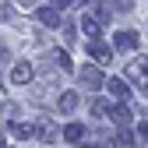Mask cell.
Listing matches in <instances>:
<instances>
[{
  "label": "cell",
  "instance_id": "obj_2",
  "mask_svg": "<svg viewBox=\"0 0 148 148\" xmlns=\"http://www.w3.org/2000/svg\"><path fill=\"white\" fill-rule=\"evenodd\" d=\"M78 81L88 88V92H99V88H106V78H102V64H85L81 71H78Z\"/></svg>",
  "mask_w": 148,
  "mask_h": 148
},
{
  "label": "cell",
  "instance_id": "obj_4",
  "mask_svg": "<svg viewBox=\"0 0 148 148\" xmlns=\"http://www.w3.org/2000/svg\"><path fill=\"white\" fill-rule=\"evenodd\" d=\"M7 134H11V138H18V141H39V120H35V123L7 120Z\"/></svg>",
  "mask_w": 148,
  "mask_h": 148
},
{
  "label": "cell",
  "instance_id": "obj_21",
  "mask_svg": "<svg viewBox=\"0 0 148 148\" xmlns=\"http://www.w3.org/2000/svg\"><path fill=\"white\" fill-rule=\"evenodd\" d=\"M49 4H57V7L64 11V7H71V0H49Z\"/></svg>",
  "mask_w": 148,
  "mask_h": 148
},
{
  "label": "cell",
  "instance_id": "obj_17",
  "mask_svg": "<svg viewBox=\"0 0 148 148\" xmlns=\"http://www.w3.org/2000/svg\"><path fill=\"white\" fill-rule=\"evenodd\" d=\"M0 18H4V25L11 21V18H14V7L7 4V0H4V4H0Z\"/></svg>",
  "mask_w": 148,
  "mask_h": 148
},
{
  "label": "cell",
  "instance_id": "obj_11",
  "mask_svg": "<svg viewBox=\"0 0 148 148\" xmlns=\"http://www.w3.org/2000/svg\"><path fill=\"white\" fill-rule=\"evenodd\" d=\"M57 109L60 113H74L78 109V92H60L57 95Z\"/></svg>",
  "mask_w": 148,
  "mask_h": 148
},
{
  "label": "cell",
  "instance_id": "obj_19",
  "mask_svg": "<svg viewBox=\"0 0 148 148\" xmlns=\"http://www.w3.org/2000/svg\"><path fill=\"white\" fill-rule=\"evenodd\" d=\"M138 138H141V141H148V120H141V123H138Z\"/></svg>",
  "mask_w": 148,
  "mask_h": 148
},
{
  "label": "cell",
  "instance_id": "obj_10",
  "mask_svg": "<svg viewBox=\"0 0 148 148\" xmlns=\"http://www.w3.org/2000/svg\"><path fill=\"white\" fill-rule=\"evenodd\" d=\"M113 46H116V49H138V32H131V28L116 32V35H113Z\"/></svg>",
  "mask_w": 148,
  "mask_h": 148
},
{
  "label": "cell",
  "instance_id": "obj_16",
  "mask_svg": "<svg viewBox=\"0 0 148 148\" xmlns=\"http://www.w3.org/2000/svg\"><path fill=\"white\" fill-rule=\"evenodd\" d=\"M92 116H109V106L102 99H92Z\"/></svg>",
  "mask_w": 148,
  "mask_h": 148
},
{
  "label": "cell",
  "instance_id": "obj_18",
  "mask_svg": "<svg viewBox=\"0 0 148 148\" xmlns=\"http://www.w3.org/2000/svg\"><path fill=\"white\" fill-rule=\"evenodd\" d=\"M60 32H64V39H67V42H71V39H74V25H71V21H67V18H64V25H60Z\"/></svg>",
  "mask_w": 148,
  "mask_h": 148
},
{
  "label": "cell",
  "instance_id": "obj_13",
  "mask_svg": "<svg viewBox=\"0 0 148 148\" xmlns=\"http://www.w3.org/2000/svg\"><path fill=\"white\" fill-rule=\"evenodd\" d=\"M53 64H57V71H64V74H71V71H74V64H71V57H67L64 49L53 53Z\"/></svg>",
  "mask_w": 148,
  "mask_h": 148
},
{
  "label": "cell",
  "instance_id": "obj_8",
  "mask_svg": "<svg viewBox=\"0 0 148 148\" xmlns=\"http://www.w3.org/2000/svg\"><path fill=\"white\" fill-rule=\"evenodd\" d=\"M32 74H35V67H32L28 60H18V64L11 67V85H28Z\"/></svg>",
  "mask_w": 148,
  "mask_h": 148
},
{
  "label": "cell",
  "instance_id": "obj_1",
  "mask_svg": "<svg viewBox=\"0 0 148 148\" xmlns=\"http://www.w3.org/2000/svg\"><path fill=\"white\" fill-rule=\"evenodd\" d=\"M109 4H102V0H92V4L85 7V18H81V28L88 39H95V35H102V28L109 25Z\"/></svg>",
  "mask_w": 148,
  "mask_h": 148
},
{
  "label": "cell",
  "instance_id": "obj_20",
  "mask_svg": "<svg viewBox=\"0 0 148 148\" xmlns=\"http://www.w3.org/2000/svg\"><path fill=\"white\" fill-rule=\"evenodd\" d=\"M14 4H18V7H25V11H35V7H39L35 0H14Z\"/></svg>",
  "mask_w": 148,
  "mask_h": 148
},
{
  "label": "cell",
  "instance_id": "obj_22",
  "mask_svg": "<svg viewBox=\"0 0 148 148\" xmlns=\"http://www.w3.org/2000/svg\"><path fill=\"white\" fill-rule=\"evenodd\" d=\"M81 4H92V0H71V7H81Z\"/></svg>",
  "mask_w": 148,
  "mask_h": 148
},
{
  "label": "cell",
  "instance_id": "obj_15",
  "mask_svg": "<svg viewBox=\"0 0 148 148\" xmlns=\"http://www.w3.org/2000/svg\"><path fill=\"white\" fill-rule=\"evenodd\" d=\"M109 7H113L116 14H127V11L134 7V0H109Z\"/></svg>",
  "mask_w": 148,
  "mask_h": 148
},
{
  "label": "cell",
  "instance_id": "obj_7",
  "mask_svg": "<svg viewBox=\"0 0 148 148\" xmlns=\"http://www.w3.org/2000/svg\"><path fill=\"white\" fill-rule=\"evenodd\" d=\"M109 120H113L116 127H127L134 120V109L127 106V99H116V106H109Z\"/></svg>",
  "mask_w": 148,
  "mask_h": 148
},
{
  "label": "cell",
  "instance_id": "obj_14",
  "mask_svg": "<svg viewBox=\"0 0 148 148\" xmlns=\"http://www.w3.org/2000/svg\"><path fill=\"white\" fill-rule=\"evenodd\" d=\"M113 145H123V148H127V145H138V141H134V134L127 131V127H116V134H113Z\"/></svg>",
  "mask_w": 148,
  "mask_h": 148
},
{
  "label": "cell",
  "instance_id": "obj_5",
  "mask_svg": "<svg viewBox=\"0 0 148 148\" xmlns=\"http://www.w3.org/2000/svg\"><path fill=\"white\" fill-rule=\"evenodd\" d=\"M113 49H116V46H113ZM113 49H109V46L99 39V35H95V39H88V57L95 60V64H102V67H106V64H113Z\"/></svg>",
  "mask_w": 148,
  "mask_h": 148
},
{
  "label": "cell",
  "instance_id": "obj_3",
  "mask_svg": "<svg viewBox=\"0 0 148 148\" xmlns=\"http://www.w3.org/2000/svg\"><path fill=\"white\" fill-rule=\"evenodd\" d=\"M127 78H131V85L141 92V95H148V57L131 60V67H127Z\"/></svg>",
  "mask_w": 148,
  "mask_h": 148
},
{
  "label": "cell",
  "instance_id": "obj_12",
  "mask_svg": "<svg viewBox=\"0 0 148 148\" xmlns=\"http://www.w3.org/2000/svg\"><path fill=\"white\" fill-rule=\"evenodd\" d=\"M81 138H85V127L81 123H67L64 127V141L67 145H81Z\"/></svg>",
  "mask_w": 148,
  "mask_h": 148
},
{
  "label": "cell",
  "instance_id": "obj_9",
  "mask_svg": "<svg viewBox=\"0 0 148 148\" xmlns=\"http://www.w3.org/2000/svg\"><path fill=\"white\" fill-rule=\"evenodd\" d=\"M106 88L113 92V99H131V78H127V74L123 78H109Z\"/></svg>",
  "mask_w": 148,
  "mask_h": 148
},
{
  "label": "cell",
  "instance_id": "obj_6",
  "mask_svg": "<svg viewBox=\"0 0 148 148\" xmlns=\"http://www.w3.org/2000/svg\"><path fill=\"white\" fill-rule=\"evenodd\" d=\"M35 18L46 25V28H60L64 25V14H60V7L57 4H46V7H35Z\"/></svg>",
  "mask_w": 148,
  "mask_h": 148
}]
</instances>
